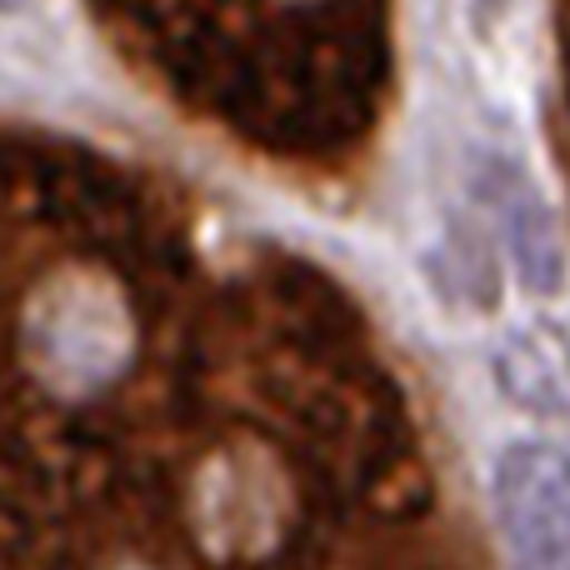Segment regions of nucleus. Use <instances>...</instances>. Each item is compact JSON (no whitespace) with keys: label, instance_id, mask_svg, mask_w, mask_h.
Instances as JSON below:
<instances>
[{"label":"nucleus","instance_id":"nucleus-1","mask_svg":"<svg viewBox=\"0 0 570 570\" xmlns=\"http://www.w3.org/2000/svg\"><path fill=\"white\" fill-rule=\"evenodd\" d=\"M491 505L515 570H570V451L505 441L491 465Z\"/></svg>","mask_w":570,"mask_h":570},{"label":"nucleus","instance_id":"nucleus-2","mask_svg":"<svg viewBox=\"0 0 570 570\" xmlns=\"http://www.w3.org/2000/svg\"><path fill=\"white\" fill-rule=\"evenodd\" d=\"M30 355L66 391L100 385L126 355V315L96 281H60L30 315Z\"/></svg>","mask_w":570,"mask_h":570},{"label":"nucleus","instance_id":"nucleus-3","mask_svg":"<svg viewBox=\"0 0 570 570\" xmlns=\"http://www.w3.org/2000/svg\"><path fill=\"white\" fill-rule=\"evenodd\" d=\"M485 190H491V206L501 216L515 281L535 301H561L570 291V250L551 200L535 190V180L511 156H485Z\"/></svg>","mask_w":570,"mask_h":570},{"label":"nucleus","instance_id":"nucleus-4","mask_svg":"<svg viewBox=\"0 0 570 570\" xmlns=\"http://www.w3.org/2000/svg\"><path fill=\"white\" fill-rule=\"evenodd\" d=\"M491 375H495L505 401L531 411V415H541V421H561L570 411V391H566L561 371H556V361L531 341V335H511V341L495 345Z\"/></svg>","mask_w":570,"mask_h":570},{"label":"nucleus","instance_id":"nucleus-5","mask_svg":"<svg viewBox=\"0 0 570 570\" xmlns=\"http://www.w3.org/2000/svg\"><path fill=\"white\" fill-rule=\"evenodd\" d=\"M511 16H515V0H471V30H475V40H485V46H491V40L501 36L505 26H511Z\"/></svg>","mask_w":570,"mask_h":570},{"label":"nucleus","instance_id":"nucleus-6","mask_svg":"<svg viewBox=\"0 0 570 570\" xmlns=\"http://www.w3.org/2000/svg\"><path fill=\"white\" fill-rule=\"evenodd\" d=\"M36 0H0V16H20V10H30Z\"/></svg>","mask_w":570,"mask_h":570}]
</instances>
